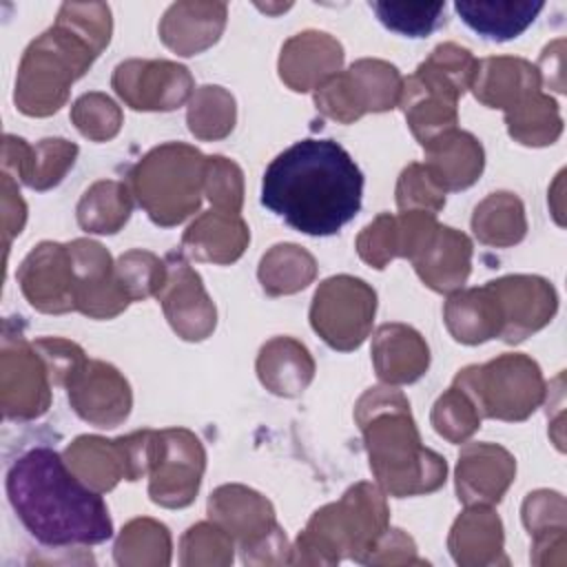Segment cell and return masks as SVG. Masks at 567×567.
<instances>
[{"label": "cell", "instance_id": "cell-4", "mask_svg": "<svg viewBox=\"0 0 567 567\" xmlns=\"http://www.w3.org/2000/svg\"><path fill=\"white\" fill-rule=\"evenodd\" d=\"M543 7V2L532 0H458L454 4L470 29L494 42L518 38Z\"/></svg>", "mask_w": 567, "mask_h": 567}, {"label": "cell", "instance_id": "cell-5", "mask_svg": "<svg viewBox=\"0 0 567 567\" xmlns=\"http://www.w3.org/2000/svg\"><path fill=\"white\" fill-rule=\"evenodd\" d=\"M370 7L390 31H396L408 38L430 35L445 22V2H370Z\"/></svg>", "mask_w": 567, "mask_h": 567}, {"label": "cell", "instance_id": "cell-3", "mask_svg": "<svg viewBox=\"0 0 567 567\" xmlns=\"http://www.w3.org/2000/svg\"><path fill=\"white\" fill-rule=\"evenodd\" d=\"M226 22L224 2H175L162 20V38L168 47L190 55L215 42Z\"/></svg>", "mask_w": 567, "mask_h": 567}, {"label": "cell", "instance_id": "cell-1", "mask_svg": "<svg viewBox=\"0 0 567 567\" xmlns=\"http://www.w3.org/2000/svg\"><path fill=\"white\" fill-rule=\"evenodd\" d=\"M363 175L334 140H301L281 151L261 179V204L290 228L328 237L361 208Z\"/></svg>", "mask_w": 567, "mask_h": 567}, {"label": "cell", "instance_id": "cell-2", "mask_svg": "<svg viewBox=\"0 0 567 567\" xmlns=\"http://www.w3.org/2000/svg\"><path fill=\"white\" fill-rule=\"evenodd\" d=\"M7 496L42 545H95L113 534L102 496L78 481L51 447H33L9 467Z\"/></svg>", "mask_w": 567, "mask_h": 567}]
</instances>
